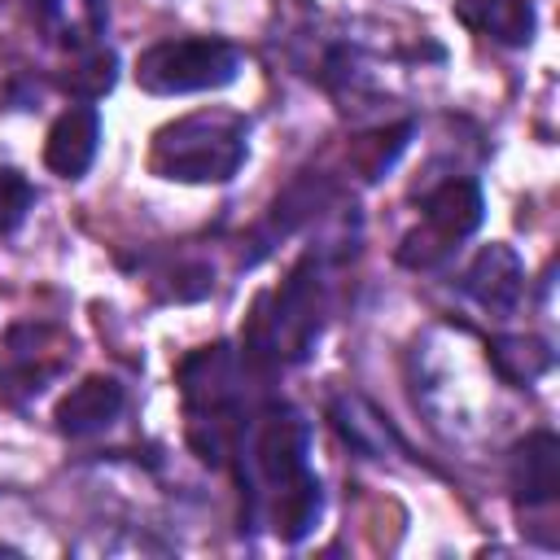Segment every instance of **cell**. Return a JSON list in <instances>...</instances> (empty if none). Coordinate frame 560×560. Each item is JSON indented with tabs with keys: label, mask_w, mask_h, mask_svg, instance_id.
I'll use <instances>...</instances> for the list:
<instances>
[{
	"label": "cell",
	"mask_w": 560,
	"mask_h": 560,
	"mask_svg": "<svg viewBox=\"0 0 560 560\" xmlns=\"http://www.w3.org/2000/svg\"><path fill=\"white\" fill-rule=\"evenodd\" d=\"M455 18L468 31L486 35L494 44H508V48L529 44L534 39V26H538L529 0H459L455 4Z\"/></svg>",
	"instance_id": "obj_8"
},
{
	"label": "cell",
	"mask_w": 560,
	"mask_h": 560,
	"mask_svg": "<svg viewBox=\"0 0 560 560\" xmlns=\"http://www.w3.org/2000/svg\"><path fill=\"white\" fill-rule=\"evenodd\" d=\"M245 162V118L236 114H188L153 136L149 166L179 184H223Z\"/></svg>",
	"instance_id": "obj_1"
},
{
	"label": "cell",
	"mask_w": 560,
	"mask_h": 560,
	"mask_svg": "<svg viewBox=\"0 0 560 560\" xmlns=\"http://www.w3.org/2000/svg\"><path fill=\"white\" fill-rule=\"evenodd\" d=\"M241 74V52L210 35L188 39H162L140 52L136 83L153 96H184V92H210L228 88Z\"/></svg>",
	"instance_id": "obj_2"
},
{
	"label": "cell",
	"mask_w": 560,
	"mask_h": 560,
	"mask_svg": "<svg viewBox=\"0 0 560 560\" xmlns=\"http://www.w3.org/2000/svg\"><path fill=\"white\" fill-rule=\"evenodd\" d=\"M66 88L70 92H79V96H101V92H109L114 88V57L109 52H88L70 74H66Z\"/></svg>",
	"instance_id": "obj_13"
},
{
	"label": "cell",
	"mask_w": 560,
	"mask_h": 560,
	"mask_svg": "<svg viewBox=\"0 0 560 560\" xmlns=\"http://www.w3.org/2000/svg\"><path fill=\"white\" fill-rule=\"evenodd\" d=\"M122 411V385L114 376H88L79 381L61 402H57V429L66 438H92L101 429H109Z\"/></svg>",
	"instance_id": "obj_7"
},
{
	"label": "cell",
	"mask_w": 560,
	"mask_h": 560,
	"mask_svg": "<svg viewBox=\"0 0 560 560\" xmlns=\"http://www.w3.org/2000/svg\"><path fill=\"white\" fill-rule=\"evenodd\" d=\"M490 363L508 385H534L551 368V350L538 337H499L490 346Z\"/></svg>",
	"instance_id": "obj_10"
},
{
	"label": "cell",
	"mask_w": 560,
	"mask_h": 560,
	"mask_svg": "<svg viewBox=\"0 0 560 560\" xmlns=\"http://www.w3.org/2000/svg\"><path fill=\"white\" fill-rule=\"evenodd\" d=\"M407 136H411V127L402 122V127H389V131H372V136H359L354 140V149H350V162L368 175V179H376L398 153H402V144H407Z\"/></svg>",
	"instance_id": "obj_11"
},
{
	"label": "cell",
	"mask_w": 560,
	"mask_h": 560,
	"mask_svg": "<svg viewBox=\"0 0 560 560\" xmlns=\"http://www.w3.org/2000/svg\"><path fill=\"white\" fill-rule=\"evenodd\" d=\"M464 289H468V298L481 302L486 311L508 315V311L521 302V293H525V267H521V258H516L508 245H486V249L468 262Z\"/></svg>",
	"instance_id": "obj_6"
},
{
	"label": "cell",
	"mask_w": 560,
	"mask_h": 560,
	"mask_svg": "<svg viewBox=\"0 0 560 560\" xmlns=\"http://www.w3.org/2000/svg\"><path fill=\"white\" fill-rule=\"evenodd\" d=\"M39 22L66 48H88L105 26V0H35Z\"/></svg>",
	"instance_id": "obj_9"
},
{
	"label": "cell",
	"mask_w": 560,
	"mask_h": 560,
	"mask_svg": "<svg viewBox=\"0 0 560 560\" xmlns=\"http://www.w3.org/2000/svg\"><path fill=\"white\" fill-rule=\"evenodd\" d=\"M31 201H35V192H31L26 175L0 162V232H13V228L26 219Z\"/></svg>",
	"instance_id": "obj_12"
},
{
	"label": "cell",
	"mask_w": 560,
	"mask_h": 560,
	"mask_svg": "<svg viewBox=\"0 0 560 560\" xmlns=\"http://www.w3.org/2000/svg\"><path fill=\"white\" fill-rule=\"evenodd\" d=\"M481 223V192L472 179H446L424 197V228L402 236L398 258L407 267H433L451 254L455 241L477 232Z\"/></svg>",
	"instance_id": "obj_3"
},
{
	"label": "cell",
	"mask_w": 560,
	"mask_h": 560,
	"mask_svg": "<svg viewBox=\"0 0 560 560\" xmlns=\"http://www.w3.org/2000/svg\"><path fill=\"white\" fill-rule=\"evenodd\" d=\"M508 481L525 508L551 503L560 494V438L556 433H529L525 442H516L512 459H508Z\"/></svg>",
	"instance_id": "obj_4"
},
{
	"label": "cell",
	"mask_w": 560,
	"mask_h": 560,
	"mask_svg": "<svg viewBox=\"0 0 560 560\" xmlns=\"http://www.w3.org/2000/svg\"><path fill=\"white\" fill-rule=\"evenodd\" d=\"M96 140H101V118L92 105H70L52 127H48V140H44V162L52 175L61 179H79L92 158H96Z\"/></svg>",
	"instance_id": "obj_5"
}]
</instances>
